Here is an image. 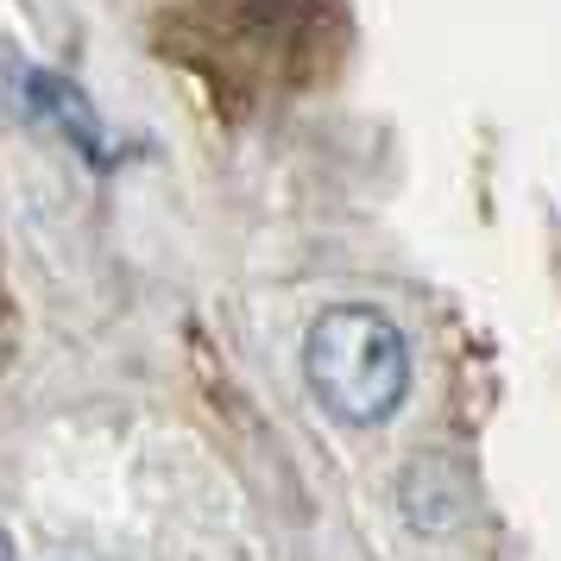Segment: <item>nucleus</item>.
Listing matches in <instances>:
<instances>
[{
    "label": "nucleus",
    "mask_w": 561,
    "mask_h": 561,
    "mask_svg": "<svg viewBox=\"0 0 561 561\" xmlns=\"http://www.w3.org/2000/svg\"><path fill=\"white\" fill-rule=\"evenodd\" d=\"M304 379L341 423H385L410 398V341L366 304L322 309L304 341Z\"/></svg>",
    "instance_id": "1"
},
{
    "label": "nucleus",
    "mask_w": 561,
    "mask_h": 561,
    "mask_svg": "<svg viewBox=\"0 0 561 561\" xmlns=\"http://www.w3.org/2000/svg\"><path fill=\"white\" fill-rule=\"evenodd\" d=\"M26 95H32V114L38 121H51L77 152H89V164H107V139H102V121H95V107L82 102V89L77 82H64V77H26Z\"/></svg>",
    "instance_id": "2"
},
{
    "label": "nucleus",
    "mask_w": 561,
    "mask_h": 561,
    "mask_svg": "<svg viewBox=\"0 0 561 561\" xmlns=\"http://www.w3.org/2000/svg\"><path fill=\"white\" fill-rule=\"evenodd\" d=\"M0 561H13V536L0 530Z\"/></svg>",
    "instance_id": "3"
}]
</instances>
